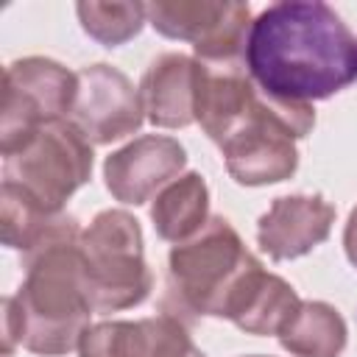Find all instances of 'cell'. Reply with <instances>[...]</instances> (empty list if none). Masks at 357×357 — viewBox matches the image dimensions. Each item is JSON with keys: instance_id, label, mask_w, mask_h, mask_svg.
Wrapping results in <instances>:
<instances>
[{"instance_id": "obj_1", "label": "cell", "mask_w": 357, "mask_h": 357, "mask_svg": "<svg viewBox=\"0 0 357 357\" xmlns=\"http://www.w3.org/2000/svg\"><path fill=\"white\" fill-rule=\"evenodd\" d=\"M243 61L271 98L312 106L357 84V33L321 0H282L251 20Z\"/></svg>"}, {"instance_id": "obj_2", "label": "cell", "mask_w": 357, "mask_h": 357, "mask_svg": "<svg viewBox=\"0 0 357 357\" xmlns=\"http://www.w3.org/2000/svg\"><path fill=\"white\" fill-rule=\"evenodd\" d=\"M195 123L220 148L237 184L265 187L298 170L296 139L312 131L315 109L271 98L237 64H204Z\"/></svg>"}, {"instance_id": "obj_3", "label": "cell", "mask_w": 357, "mask_h": 357, "mask_svg": "<svg viewBox=\"0 0 357 357\" xmlns=\"http://www.w3.org/2000/svg\"><path fill=\"white\" fill-rule=\"evenodd\" d=\"M81 226L59 215L45 237L22 254L25 279L14 293L20 346L39 357H64L78 349L95 312L81 273Z\"/></svg>"}, {"instance_id": "obj_4", "label": "cell", "mask_w": 357, "mask_h": 357, "mask_svg": "<svg viewBox=\"0 0 357 357\" xmlns=\"http://www.w3.org/2000/svg\"><path fill=\"white\" fill-rule=\"evenodd\" d=\"M265 265L245 248L243 237L223 215L167 254V310L209 318H234Z\"/></svg>"}, {"instance_id": "obj_5", "label": "cell", "mask_w": 357, "mask_h": 357, "mask_svg": "<svg viewBox=\"0 0 357 357\" xmlns=\"http://www.w3.org/2000/svg\"><path fill=\"white\" fill-rule=\"evenodd\" d=\"M81 273L95 312H120L142 304L153 290L139 220L126 209H103L78 240Z\"/></svg>"}, {"instance_id": "obj_6", "label": "cell", "mask_w": 357, "mask_h": 357, "mask_svg": "<svg viewBox=\"0 0 357 357\" xmlns=\"http://www.w3.org/2000/svg\"><path fill=\"white\" fill-rule=\"evenodd\" d=\"M95 151L67 117L42 126L17 151L3 156V181L14 184L47 215H61L67 201L92 178Z\"/></svg>"}, {"instance_id": "obj_7", "label": "cell", "mask_w": 357, "mask_h": 357, "mask_svg": "<svg viewBox=\"0 0 357 357\" xmlns=\"http://www.w3.org/2000/svg\"><path fill=\"white\" fill-rule=\"evenodd\" d=\"M78 98V73L47 56H25L6 67L0 153L8 156L42 126L67 120Z\"/></svg>"}, {"instance_id": "obj_8", "label": "cell", "mask_w": 357, "mask_h": 357, "mask_svg": "<svg viewBox=\"0 0 357 357\" xmlns=\"http://www.w3.org/2000/svg\"><path fill=\"white\" fill-rule=\"evenodd\" d=\"M148 6V22L167 39L190 42L195 59L212 67L237 64L251 31L248 3L215 0H156Z\"/></svg>"}, {"instance_id": "obj_9", "label": "cell", "mask_w": 357, "mask_h": 357, "mask_svg": "<svg viewBox=\"0 0 357 357\" xmlns=\"http://www.w3.org/2000/svg\"><path fill=\"white\" fill-rule=\"evenodd\" d=\"M70 120L92 145H112L145 123L139 86L112 64H86L78 70V98Z\"/></svg>"}, {"instance_id": "obj_10", "label": "cell", "mask_w": 357, "mask_h": 357, "mask_svg": "<svg viewBox=\"0 0 357 357\" xmlns=\"http://www.w3.org/2000/svg\"><path fill=\"white\" fill-rule=\"evenodd\" d=\"M187 151L176 137L142 134L103 159V184L114 201L139 206L181 176Z\"/></svg>"}, {"instance_id": "obj_11", "label": "cell", "mask_w": 357, "mask_h": 357, "mask_svg": "<svg viewBox=\"0 0 357 357\" xmlns=\"http://www.w3.org/2000/svg\"><path fill=\"white\" fill-rule=\"evenodd\" d=\"M335 215V206L318 192L279 195L257 220V243L273 262L298 259L326 243Z\"/></svg>"}, {"instance_id": "obj_12", "label": "cell", "mask_w": 357, "mask_h": 357, "mask_svg": "<svg viewBox=\"0 0 357 357\" xmlns=\"http://www.w3.org/2000/svg\"><path fill=\"white\" fill-rule=\"evenodd\" d=\"M190 346L187 324L173 315H151L139 321L89 324L78 343V357H178Z\"/></svg>"}, {"instance_id": "obj_13", "label": "cell", "mask_w": 357, "mask_h": 357, "mask_svg": "<svg viewBox=\"0 0 357 357\" xmlns=\"http://www.w3.org/2000/svg\"><path fill=\"white\" fill-rule=\"evenodd\" d=\"M201 75H204V61H198L195 56H184V53L156 56L139 81L145 120L153 123L156 128L192 126Z\"/></svg>"}, {"instance_id": "obj_14", "label": "cell", "mask_w": 357, "mask_h": 357, "mask_svg": "<svg viewBox=\"0 0 357 357\" xmlns=\"http://www.w3.org/2000/svg\"><path fill=\"white\" fill-rule=\"evenodd\" d=\"M209 218V187L195 170L173 178L151 204V220L156 234L173 245L198 234Z\"/></svg>"}, {"instance_id": "obj_15", "label": "cell", "mask_w": 357, "mask_h": 357, "mask_svg": "<svg viewBox=\"0 0 357 357\" xmlns=\"http://www.w3.org/2000/svg\"><path fill=\"white\" fill-rule=\"evenodd\" d=\"M293 357H340L349 343L346 318L326 301H301L296 315L276 335Z\"/></svg>"}, {"instance_id": "obj_16", "label": "cell", "mask_w": 357, "mask_h": 357, "mask_svg": "<svg viewBox=\"0 0 357 357\" xmlns=\"http://www.w3.org/2000/svg\"><path fill=\"white\" fill-rule=\"evenodd\" d=\"M298 307H301V298H298L296 287L290 282H284L282 276L265 271L231 324L237 329H243L245 335L268 337V335H279L284 329V324L296 315Z\"/></svg>"}, {"instance_id": "obj_17", "label": "cell", "mask_w": 357, "mask_h": 357, "mask_svg": "<svg viewBox=\"0 0 357 357\" xmlns=\"http://www.w3.org/2000/svg\"><path fill=\"white\" fill-rule=\"evenodd\" d=\"M75 14L81 20L84 33L100 42L103 47L126 45L148 22L145 3H95V0L86 3L84 0L75 6Z\"/></svg>"}, {"instance_id": "obj_18", "label": "cell", "mask_w": 357, "mask_h": 357, "mask_svg": "<svg viewBox=\"0 0 357 357\" xmlns=\"http://www.w3.org/2000/svg\"><path fill=\"white\" fill-rule=\"evenodd\" d=\"M64 215V212H61ZM59 215H47L39 209L31 198H25L14 184L3 181L0 187V229H3V245L14 251H31L45 231L53 226Z\"/></svg>"}, {"instance_id": "obj_19", "label": "cell", "mask_w": 357, "mask_h": 357, "mask_svg": "<svg viewBox=\"0 0 357 357\" xmlns=\"http://www.w3.org/2000/svg\"><path fill=\"white\" fill-rule=\"evenodd\" d=\"M20 346V315L14 296H3V354L11 357V351Z\"/></svg>"}, {"instance_id": "obj_20", "label": "cell", "mask_w": 357, "mask_h": 357, "mask_svg": "<svg viewBox=\"0 0 357 357\" xmlns=\"http://www.w3.org/2000/svg\"><path fill=\"white\" fill-rule=\"evenodd\" d=\"M343 251H346V259L357 268V204L351 206L346 229H343Z\"/></svg>"}, {"instance_id": "obj_21", "label": "cell", "mask_w": 357, "mask_h": 357, "mask_svg": "<svg viewBox=\"0 0 357 357\" xmlns=\"http://www.w3.org/2000/svg\"><path fill=\"white\" fill-rule=\"evenodd\" d=\"M178 357H206V354H204L198 346H190V349H187L184 354H178Z\"/></svg>"}, {"instance_id": "obj_22", "label": "cell", "mask_w": 357, "mask_h": 357, "mask_svg": "<svg viewBox=\"0 0 357 357\" xmlns=\"http://www.w3.org/2000/svg\"><path fill=\"white\" fill-rule=\"evenodd\" d=\"M245 357H271V354H245Z\"/></svg>"}]
</instances>
